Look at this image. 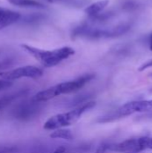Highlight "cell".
<instances>
[{
    "mask_svg": "<svg viewBox=\"0 0 152 153\" xmlns=\"http://www.w3.org/2000/svg\"><path fill=\"white\" fill-rule=\"evenodd\" d=\"M152 150V136L128 139L116 144H108V151L122 153H140Z\"/></svg>",
    "mask_w": 152,
    "mask_h": 153,
    "instance_id": "cell-5",
    "label": "cell"
},
{
    "mask_svg": "<svg viewBox=\"0 0 152 153\" xmlns=\"http://www.w3.org/2000/svg\"><path fill=\"white\" fill-rule=\"evenodd\" d=\"M65 147H59V148H57L55 152L53 153H65Z\"/></svg>",
    "mask_w": 152,
    "mask_h": 153,
    "instance_id": "cell-20",
    "label": "cell"
},
{
    "mask_svg": "<svg viewBox=\"0 0 152 153\" xmlns=\"http://www.w3.org/2000/svg\"><path fill=\"white\" fill-rule=\"evenodd\" d=\"M17 151L15 147L11 146H2L0 147V153H13Z\"/></svg>",
    "mask_w": 152,
    "mask_h": 153,
    "instance_id": "cell-15",
    "label": "cell"
},
{
    "mask_svg": "<svg viewBox=\"0 0 152 153\" xmlns=\"http://www.w3.org/2000/svg\"><path fill=\"white\" fill-rule=\"evenodd\" d=\"M107 151H108V144H102L98 148V150L96 151V153H106Z\"/></svg>",
    "mask_w": 152,
    "mask_h": 153,
    "instance_id": "cell-19",
    "label": "cell"
},
{
    "mask_svg": "<svg viewBox=\"0 0 152 153\" xmlns=\"http://www.w3.org/2000/svg\"><path fill=\"white\" fill-rule=\"evenodd\" d=\"M13 60L12 58H4V59H0V70L6 69L13 65Z\"/></svg>",
    "mask_w": 152,
    "mask_h": 153,
    "instance_id": "cell-14",
    "label": "cell"
},
{
    "mask_svg": "<svg viewBox=\"0 0 152 153\" xmlns=\"http://www.w3.org/2000/svg\"><path fill=\"white\" fill-rule=\"evenodd\" d=\"M110 0H99L95 3L90 4L84 9V13L89 18H93L98 16L99 13L104 12L105 8L109 4Z\"/></svg>",
    "mask_w": 152,
    "mask_h": 153,
    "instance_id": "cell-9",
    "label": "cell"
},
{
    "mask_svg": "<svg viewBox=\"0 0 152 153\" xmlns=\"http://www.w3.org/2000/svg\"><path fill=\"white\" fill-rule=\"evenodd\" d=\"M48 4H67L71 0H42Z\"/></svg>",
    "mask_w": 152,
    "mask_h": 153,
    "instance_id": "cell-18",
    "label": "cell"
},
{
    "mask_svg": "<svg viewBox=\"0 0 152 153\" xmlns=\"http://www.w3.org/2000/svg\"><path fill=\"white\" fill-rule=\"evenodd\" d=\"M150 111H152V100L131 101L120 107L113 115L106 117L105 119H102V120L100 119V122H108L112 119L125 117L133 115L135 113L150 112Z\"/></svg>",
    "mask_w": 152,
    "mask_h": 153,
    "instance_id": "cell-6",
    "label": "cell"
},
{
    "mask_svg": "<svg viewBox=\"0 0 152 153\" xmlns=\"http://www.w3.org/2000/svg\"><path fill=\"white\" fill-rule=\"evenodd\" d=\"M12 84H13L12 81H7V80L1 79L0 80V91L3 90V89H6V88L10 87Z\"/></svg>",
    "mask_w": 152,
    "mask_h": 153,
    "instance_id": "cell-16",
    "label": "cell"
},
{
    "mask_svg": "<svg viewBox=\"0 0 152 153\" xmlns=\"http://www.w3.org/2000/svg\"><path fill=\"white\" fill-rule=\"evenodd\" d=\"M151 91H152V90H151Z\"/></svg>",
    "mask_w": 152,
    "mask_h": 153,
    "instance_id": "cell-23",
    "label": "cell"
},
{
    "mask_svg": "<svg viewBox=\"0 0 152 153\" xmlns=\"http://www.w3.org/2000/svg\"><path fill=\"white\" fill-rule=\"evenodd\" d=\"M9 4L25 8H44L45 5L38 0H7Z\"/></svg>",
    "mask_w": 152,
    "mask_h": 153,
    "instance_id": "cell-11",
    "label": "cell"
},
{
    "mask_svg": "<svg viewBox=\"0 0 152 153\" xmlns=\"http://www.w3.org/2000/svg\"><path fill=\"white\" fill-rule=\"evenodd\" d=\"M35 102L32 101V104H26V105H22L18 108L17 110H15V117L18 119H27L28 117H31L34 114L35 108L33 106Z\"/></svg>",
    "mask_w": 152,
    "mask_h": 153,
    "instance_id": "cell-10",
    "label": "cell"
},
{
    "mask_svg": "<svg viewBox=\"0 0 152 153\" xmlns=\"http://www.w3.org/2000/svg\"><path fill=\"white\" fill-rule=\"evenodd\" d=\"M131 29L129 22H121L116 25L104 26L102 24L86 22L75 27L72 31L73 37L87 39H102L120 37Z\"/></svg>",
    "mask_w": 152,
    "mask_h": 153,
    "instance_id": "cell-1",
    "label": "cell"
},
{
    "mask_svg": "<svg viewBox=\"0 0 152 153\" xmlns=\"http://www.w3.org/2000/svg\"><path fill=\"white\" fill-rule=\"evenodd\" d=\"M18 95H20V93H17V94H13V95H10V96H6L3 99L0 100V109L3 108L4 107L7 106L9 103H11Z\"/></svg>",
    "mask_w": 152,
    "mask_h": 153,
    "instance_id": "cell-13",
    "label": "cell"
},
{
    "mask_svg": "<svg viewBox=\"0 0 152 153\" xmlns=\"http://www.w3.org/2000/svg\"><path fill=\"white\" fill-rule=\"evenodd\" d=\"M150 67H152V59L147 61V62H145L144 64H142V65L138 68V71H139V72H142V71H144V70H146V69H148V68H150Z\"/></svg>",
    "mask_w": 152,
    "mask_h": 153,
    "instance_id": "cell-17",
    "label": "cell"
},
{
    "mask_svg": "<svg viewBox=\"0 0 152 153\" xmlns=\"http://www.w3.org/2000/svg\"><path fill=\"white\" fill-rule=\"evenodd\" d=\"M150 49L152 51V33L150 36Z\"/></svg>",
    "mask_w": 152,
    "mask_h": 153,
    "instance_id": "cell-21",
    "label": "cell"
},
{
    "mask_svg": "<svg viewBox=\"0 0 152 153\" xmlns=\"http://www.w3.org/2000/svg\"><path fill=\"white\" fill-rule=\"evenodd\" d=\"M95 106V101H89L71 111L53 116L45 122L43 127L46 130H57L63 127L70 126L76 123L86 111L91 109Z\"/></svg>",
    "mask_w": 152,
    "mask_h": 153,
    "instance_id": "cell-4",
    "label": "cell"
},
{
    "mask_svg": "<svg viewBox=\"0 0 152 153\" xmlns=\"http://www.w3.org/2000/svg\"><path fill=\"white\" fill-rule=\"evenodd\" d=\"M43 75V70L34 65H25L15 68L9 72L0 73V77L4 80L13 81L21 78H39Z\"/></svg>",
    "mask_w": 152,
    "mask_h": 153,
    "instance_id": "cell-7",
    "label": "cell"
},
{
    "mask_svg": "<svg viewBox=\"0 0 152 153\" xmlns=\"http://www.w3.org/2000/svg\"><path fill=\"white\" fill-rule=\"evenodd\" d=\"M21 47L45 67L56 66L75 53L74 49L71 47H62L54 50H45L26 44H22Z\"/></svg>",
    "mask_w": 152,
    "mask_h": 153,
    "instance_id": "cell-3",
    "label": "cell"
},
{
    "mask_svg": "<svg viewBox=\"0 0 152 153\" xmlns=\"http://www.w3.org/2000/svg\"><path fill=\"white\" fill-rule=\"evenodd\" d=\"M95 77L92 74H87L84 75H82L81 77H78L75 80L65 82L56 85H54L47 90L41 91L35 94L32 98V101L34 102H43L47 101L49 100H52L57 96H60L62 94H68L74 92L80 89H82L85 84L90 82L93 78Z\"/></svg>",
    "mask_w": 152,
    "mask_h": 153,
    "instance_id": "cell-2",
    "label": "cell"
},
{
    "mask_svg": "<svg viewBox=\"0 0 152 153\" xmlns=\"http://www.w3.org/2000/svg\"><path fill=\"white\" fill-rule=\"evenodd\" d=\"M150 76H151V77H152V74H151V75H150Z\"/></svg>",
    "mask_w": 152,
    "mask_h": 153,
    "instance_id": "cell-22",
    "label": "cell"
},
{
    "mask_svg": "<svg viewBox=\"0 0 152 153\" xmlns=\"http://www.w3.org/2000/svg\"><path fill=\"white\" fill-rule=\"evenodd\" d=\"M21 19L22 15L20 13L7 8L0 7V30L19 22Z\"/></svg>",
    "mask_w": 152,
    "mask_h": 153,
    "instance_id": "cell-8",
    "label": "cell"
},
{
    "mask_svg": "<svg viewBox=\"0 0 152 153\" xmlns=\"http://www.w3.org/2000/svg\"><path fill=\"white\" fill-rule=\"evenodd\" d=\"M50 137L52 139H64L67 141H71L73 139V135L70 130L67 129H57L55 130L51 134Z\"/></svg>",
    "mask_w": 152,
    "mask_h": 153,
    "instance_id": "cell-12",
    "label": "cell"
}]
</instances>
